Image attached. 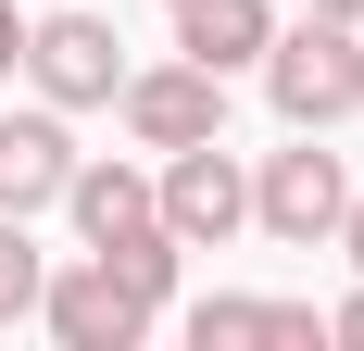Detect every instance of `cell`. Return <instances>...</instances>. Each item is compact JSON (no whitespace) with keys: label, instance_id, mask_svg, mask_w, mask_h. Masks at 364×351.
I'll list each match as a JSON object with an SVG mask.
<instances>
[{"label":"cell","instance_id":"277c9868","mask_svg":"<svg viewBox=\"0 0 364 351\" xmlns=\"http://www.w3.org/2000/svg\"><path fill=\"white\" fill-rule=\"evenodd\" d=\"M151 201H164L176 251H226L239 226H252V176L226 163V139H188V151H164V176H151Z\"/></svg>","mask_w":364,"mask_h":351},{"label":"cell","instance_id":"3957f363","mask_svg":"<svg viewBox=\"0 0 364 351\" xmlns=\"http://www.w3.org/2000/svg\"><path fill=\"white\" fill-rule=\"evenodd\" d=\"M301 151H264V176H252V226L264 239H289V251H314L339 226V201H352V163L327 151V126H289Z\"/></svg>","mask_w":364,"mask_h":351},{"label":"cell","instance_id":"6da1fadb","mask_svg":"<svg viewBox=\"0 0 364 351\" xmlns=\"http://www.w3.org/2000/svg\"><path fill=\"white\" fill-rule=\"evenodd\" d=\"M63 213H75V239H88V264H113L151 314L176 301V226H164V201H151L139 163H75L63 176Z\"/></svg>","mask_w":364,"mask_h":351},{"label":"cell","instance_id":"5b68a950","mask_svg":"<svg viewBox=\"0 0 364 351\" xmlns=\"http://www.w3.org/2000/svg\"><path fill=\"white\" fill-rule=\"evenodd\" d=\"M26 75H38L50 113H88V101L126 88V50H113L101 13H38V26H26Z\"/></svg>","mask_w":364,"mask_h":351},{"label":"cell","instance_id":"7c38bea8","mask_svg":"<svg viewBox=\"0 0 364 351\" xmlns=\"http://www.w3.org/2000/svg\"><path fill=\"white\" fill-rule=\"evenodd\" d=\"M0 75H26V13L0 0Z\"/></svg>","mask_w":364,"mask_h":351},{"label":"cell","instance_id":"9a60e30c","mask_svg":"<svg viewBox=\"0 0 364 351\" xmlns=\"http://www.w3.org/2000/svg\"><path fill=\"white\" fill-rule=\"evenodd\" d=\"M301 13H339V26H364V0H301Z\"/></svg>","mask_w":364,"mask_h":351},{"label":"cell","instance_id":"ba28073f","mask_svg":"<svg viewBox=\"0 0 364 351\" xmlns=\"http://www.w3.org/2000/svg\"><path fill=\"white\" fill-rule=\"evenodd\" d=\"M63 176H75L63 113H50V101H38V113H0V213H50Z\"/></svg>","mask_w":364,"mask_h":351},{"label":"cell","instance_id":"8992f818","mask_svg":"<svg viewBox=\"0 0 364 351\" xmlns=\"http://www.w3.org/2000/svg\"><path fill=\"white\" fill-rule=\"evenodd\" d=\"M113 113H126V139L139 151H188V139H226V75H201L176 50V63H151L113 88Z\"/></svg>","mask_w":364,"mask_h":351},{"label":"cell","instance_id":"5bb4252c","mask_svg":"<svg viewBox=\"0 0 364 351\" xmlns=\"http://www.w3.org/2000/svg\"><path fill=\"white\" fill-rule=\"evenodd\" d=\"M327 339H352V351H364V288H352V301L327 314Z\"/></svg>","mask_w":364,"mask_h":351},{"label":"cell","instance_id":"52a82bcc","mask_svg":"<svg viewBox=\"0 0 364 351\" xmlns=\"http://www.w3.org/2000/svg\"><path fill=\"white\" fill-rule=\"evenodd\" d=\"M38 326H50L63 351H139L151 339V301L113 276V264H63V276H38Z\"/></svg>","mask_w":364,"mask_h":351},{"label":"cell","instance_id":"7a4b0ae2","mask_svg":"<svg viewBox=\"0 0 364 351\" xmlns=\"http://www.w3.org/2000/svg\"><path fill=\"white\" fill-rule=\"evenodd\" d=\"M264 101L289 113V126H339L364 113V38L339 13H301L289 38H264Z\"/></svg>","mask_w":364,"mask_h":351},{"label":"cell","instance_id":"8fae6325","mask_svg":"<svg viewBox=\"0 0 364 351\" xmlns=\"http://www.w3.org/2000/svg\"><path fill=\"white\" fill-rule=\"evenodd\" d=\"M38 276H50V264H38L26 213H0V326H13V314H38Z\"/></svg>","mask_w":364,"mask_h":351},{"label":"cell","instance_id":"4fadbf2b","mask_svg":"<svg viewBox=\"0 0 364 351\" xmlns=\"http://www.w3.org/2000/svg\"><path fill=\"white\" fill-rule=\"evenodd\" d=\"M327 239H339V251H352V264H364V188H352V201H339V226H327Z\"/></svg>","mask_w":364,"mask_h":351},{"label":"cell","instance_id":"9c48e42d","mask_svg":"<svg viewBox=\"0 0 364 351\" xmlns=\"http://www.w3.org/2000/svg\"><path fill=\"white\" fill-rule=\"evenodd\" d=\"M188 339L201 351H314L327 339V314H301V301H201V314H188Z\"/></svg>","mask_w":364,"mask_h":351},{"label":"cell","instance_id":"30bf717a","mask_svg":"<svg viewBox=\"0 0 364 351\" xmlns=\"http://www.w3.org/2000/svg\"><path fill=\"white\" fill-rule=\"evenodd\" d=\"M264 38H277V13H264V0H176V50H188L201 75L264 63Z\"/></svg>","mask_w":364,"mask_h":351}]
</instances>
